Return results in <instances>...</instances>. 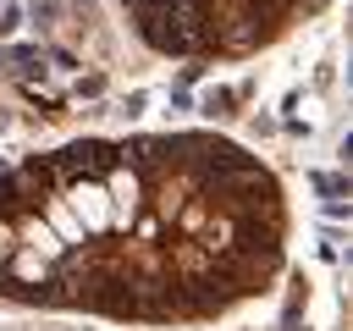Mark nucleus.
Segmentation results:
<instances>
[{
  "mask_svg": "<svg viewBox=\"0 0 353 331\" xmlns=\"http://www.w3.org/2000/svg\"><path fill=\"white\" fill-rule=\"evenodd\" d=\"M226 105H232V94H226V88H215V94H204V110H210V116H221Z\"/></svg>",
  "mask_w": 353,
  "mask_h": 331,
  "instance_id": "obj_3",
  "label": "nucleus"
},
{
  "mask_svg": "<svg viewBox=\"0 0 353 331\" xmlns=\"http://www.w3.org/2000/svg\"><path fill=\"white\" fill-rule=\"evenodd\" d=\"M121 6H132V11H138V6H143V0H121Z\"/></svg>",
  "mask_w": 353,
  "mask_h": 331,
  "instance_id": "obj_5",
  "label": "nucleus"
},
{
  "mask_svg": "<svg viewBox=\"0 0 353 331\" xmlns=\"http://www.w3.org/2000/svg\"><path fill=\"white\" fill-rule=\"evenodd\" d=\"M50 166H55V177H61V182H77V177H110L121 160H116V143L77 138V143H66L61 154H50Z\"/></svg>",
  "mask_w": 353,
  "mask_h": 331,
  "instance_id": "obj_1",
  "label": "nucleus"
},
{
  "mask_svg": "<svg viewBox=\"0 0 353 331\" xmlns=\"http://www.w3.org/2000/svg\"><path fill=\"white\" fill-rule=\"evenodd\" d=\"M17 17H22V11H17V6H6V11H0V33H11V28H17Z\"/></svg>",
  "mask_w": 353,
  "mask_h": 331,
  "instance_id": "obj_4",
  "label": "nucleus"
},
{
  "mask_svg": "<svg viewBox=\"0 0 353 331\" xmlns=\"http://www.w3.org/2000/svg\"><path fill=\"white\" fill-rule=\"evenodd\" d=\"M138 39H143L149 50H160V55H193V50H188V39L171 28V17H165V11H138Z\"/></svg>",
  "mask_w": 353,
  "mask_h": 331,
  "instance_id": "obj_2",
  "label": "nucleus"
}]
</instances>
